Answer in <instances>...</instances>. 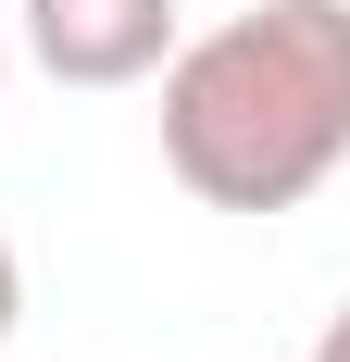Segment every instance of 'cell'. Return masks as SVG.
Instances as JSON below:
<instances>
[{
  "instance_id": "6da1fadb",
  "label": "cell",
  "mask_w": 350,
  "mask_h": 362,
  "mask_svg": "<svg viewBox=\"0 0 350 362\" xmlns=\"http://www.w3.org/2000/svg\"><path fill=\"white\" fill-rule=\"evenodd\" d=\"M350 163V0H250L163 50V175L201 213H300Z\"/></svg>"
},
{
  "instance_id": "7a4b0ae2",
  "label": "cell",
  "mask_w": 350,
  "mask_h": 362,
  "mask_svg": "<svg viewBox=\"0 0 350 362\" xmlns=\"http://www.w3.org/2000/svg\"><path fill=\"white\" fill-rule=\"evenodd\" d=\"M188 37L175 0H26V63L50 88H138Z\"/></svg>"
},
{
  "instance_id": "3957f363",
  "label": "cell",
  "mask_w": 350,
  "mask_h": 362,
  "mask_svg": "<svg viewBox=\"0 0 350 362\" xmlns=\"http://www.w3.org/2000/svg\"><path fill=\"white\" fill-rule=\"evenodd\" d=\"M13 325H26V262H13V238H0V350H13Z\"/></svg>"
},
{
  "instance_id": "277c9868",
  "label": "cell",
  "mask_w": 350,
  "mask_h": 362,
  "mask_svg": "<svg viewBox=\"0 0 350 362\" xmlns=\"http://www.w3.org/2000/svg\"><path fill=\"white\" fill-rule=\"evenodd\" d=\"M313 362H350V300L325 313V337H313Z\"/></svg>"
},
{
  "instance_id": "5b68a950",
  "label": "cell",
  "mask_w": 350,
  "mask_h": 362,
  "mask_svg": "<svg viewBox=\"0 0 350 362\" xmlns=\"http://www.w3.org/2000/svg\"><path fill=\"white\" fill-rule=\"evenodd\" d=\"M0 88H13V50H0Z\"/></svg>"
}]
</instances>
